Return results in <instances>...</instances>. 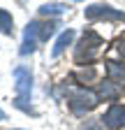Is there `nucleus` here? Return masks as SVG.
<instances>
[{"instance_id":"f257e3e1","label":"nucleus","mask_w":125,"mask_h":130,"mask_svg":"<svg viewBox=\"0 0 125 130\" xmlns=\"http://www.w3.org/2000/svg\"><path fill=\"white\" fill-rule=\"evenodd\" d=\"M14 79H16V84H14V88H16V100H14V105L19 109H23V111H33L30 105H28L30 91H33V74H30V70L23 68V65L14 68Z\"/></svg>"},{"instance_id":"f03ea898","label":"nucleus","mask_w":125,"mask_h":130,"mask_svg":"<svg viewBox=\"0 0 125 130\" xmlns=\"http://www.w3.org/2000/svg\"><path fill=\"white\" fill-rule=\"evenodd\" d=\"M100 46H102V37L97 35L95 30H86V32H84V37H81V42L76 44L74 60H76V63H90L93 58L97 56Z\"/></svg>"},{"instance_id":"7ed1b4c3","label":"nucleus","mask_w":125,"mask_h":130,"mask_svg":"<svg viewBox=\"0 0 125 130\" xmlns=\"http://www.w3.org/2000/svg\"><path fill=\"white\" fill-rule=\"evenodd\" d=\"M97 100H100V93H93L88 88H76V91L70 93V100L67 102H70V109L74 114H84V111H88V109L95 107Z\"/></svg>"},{"instance_id":"20e7f679","label":"nucleus","mask_w":125,"mask_h":130,"mask_svg":"<svg viewBox=\"0 0 125 130\" xmlns=\"http://www.w3.org/2000/svg\"><path fill=\"white\" fill-rule=\"evenodd\" d=\"M86 19H109V21H125V12L114 9L109 5H88L86 7Z\"/></svg>"},{"instance_id":"39448f33","label":"nucleus","mask_w":125,"mask_h":130,"mask_svg":"<svg viewBox=\"0 0 125 130\" xmlns=\"http://www.w3.org/2000/svg\"><path fill=\"white\" fill-rule=\"evenodd\" d=\"M102 121H104L107 128H120V125L125 123V107L111 105V107L107 109V114L102 116Z\"/></svg>"},{"instance_id":"423d86ee","label":"nucleus","mask_w":125,"mask_h":130,"mask_svg":"<svg viewBox=\"0 0 125 130\" xmlns=\"http://www.w3.org/2000/svg\"><path fill=\"white\" fill-rule=\"evenodd\" d=\"M72 40H74V30H70V28H67V30H62V32H60V37H58L56 44H53V49H51V56L58 58V56L67 49V44H70Z\"/></svg>"},{"instance_id":"0eeeda50","label":"nucleus","mask_w":125,"mask_h":130,"mask_svg":"<svg viewBox=\"0 0 125 130\" xmlns=\"http://www.w3.org/2000/svg\"><path fill=\"white\" fill-rule=\"evenodd\" d=\"M118 93H120V84H116L111 79L100 84V98H104V100H114V98H118Z\"/></svg>"},{"instance_id":"6e6552de","label":"nucleus","mask_w":125,"mask_h":130,"mask_svg":"<svg viewBox=\"0 0 125 130\" xmlns=\"http://www.w3.org/2000/svg\"><path fill=\"white\" fill-rule=\"evenodd\" d=\"M107 72H109V79L116 81V84H123V81H125V68L120 63H116V60L107 63Z\"/></svg>"},{"instance_id":"1a4fd4ad","label":"nucleus","mask_w":125,"mask_h":130,"mask_svg":"<svg viewBox=\"0 0 125 130\" xmlns=\"http://www.w3.org/2000/svg\"><path fill=\"white\" fill-rule=\"evenodd\" d=\"M67 12V5H62V3H46L39 7V14L42 16H60V14H65Z\"/></svg>"},{"instance_id":"9d476101","label":"nucleus","mask_w":125,"mask_h":130,"mask_svg":"<svg viewBox=\"0 0 125 130\" xmlns=\"http://www.w3.org/2000/svg\"><path fill=\"white\" fill-rule=\"evenodd\" d=\"M12 30H14L12 14L7 9H0V32H3V35H12Z\"/></svg>"},{"instance_id":"9b49d317","label":"nucleus","mask_w":125,"mask_h":130,"mask_svg":"<svg viewBox=\"0 0 125 130\" xmlns=\"http://www.w3.org/2000/svg\"><path fill=\"white\" fill-rule=\"evenodd\" d=\"M56 28H58V23H56V21L39 23V40H42V42H46L49 37H53V35H56Z\"/></svg>"},{"instance_id":"f8f14e48","label":"nucleus","mask_w":125,"mask_h":130,"mask_svg":"<svg viewBox=\"0 0 125 130\" xmlns=\"http://www.w3.org/2000/svg\"><path fill=\"white\" fill-rule=\"evenodd\" d=\"M95 77H97V72H95V68H90V65L86 70H76L74 72V79L79 81V84H88V81H93Z\"/></svg>"},{"instance_id":"ddd939ff","label":"nucleus","mask_w":125,"mask_h":130,"mask_svg":"<svg viewBox=\"0 0 125 130\" xmlns=\"http://www.w3.org/2000/svg\"><path fill=\"white\" fill-rule=\"evenodd\" d=\"M35 44H37V40H23V44H21V49H19V54H21V56H28V54H33L35 49H37Z\"/></svg>"},{"instance_id":"4468645a","label":"nucleus","mask_w":125,"mask_h":130,"mask_svg":"<svg viewBox=\"0 0 125 130\" xmlns=\"http://www.w3.org/2000/svg\"><path fill=\"white\" fill-rule=\"evenodd\" d=\"M116 49H118V51H120V56H125V37L116 42Z\"/></svg>"},{"instance_id":"2eb2a0df","label":"nucleus","mask_w":125,"mask_h":130,"mask_svg":"<svg viewBox=\"0 0 125 130\" xmlns=\"http://www.w3.org/2000/svg\"><path fill=\"white\" fill-rule=\"evenodd\" d=\"M0 119H5V114H3V111H0Z\"/></svg>"}]
</instances>
